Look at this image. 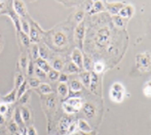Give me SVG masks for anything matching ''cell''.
I'll use <instances>...</instances> for the list:
<instances>
[{
  "label": "cell",
  "instance_id": "9",
  "mask_svg": "<svg viewBox=\"0 0 151 135\" xmlns=\"http://www.w3.org/2000/svg\"><path fill=\"white\" fill-rule=\"evenodd\" d=\"M17 100V90L15 88L1 98V101L6 104H12Z\"/></svg>",
  "mask_w": 151,
  "mask_h": 135
},
{
  "label": "cell",
  "instance_id": "10",
  "mask_svg": "<svg viewBox=\"0 0 151 135\" xmlns=\"http://www.w3.org/2000/svg\"><path fill=\"white\" fill-rule=\"evenodd\" d=\"M82 107H83L84 113L88 118H92L96 114V107H95L92 104L90 103V102L85 103Z\"/></svg>",
  "mask_w": 151,
  "mask_h": 135
},
{
  "label": "cell",
  "instance_id": "34",
  "mask_svg": "<svg viewBox=\"0 0 151 135\" xmlns=\"http://www.w3.org/2000/svg\"><path fill=\"white\" fill-rule=\"evenodd\" d=\"M103 9H104V5L103 4V3L101 1H98L94 2L91 11H92L93 13H97V12L103 11Z\"/></svg>",
  "mask_w": 151,
  "mask_h": 135
},
{
  "label": "cell",
  "instance_id": "36",
  "mask_svg": "<svg viewBox=\"0 0 151 135\" xmlns=\"http://www.w3.org/2000/svg\"><path fill=\"white\" fill-rule=\"evenodd\" d=\"M83 67H84L86 71L89 72L91 67V60L88 56L83 57Z\"/></svg>",
  "mask_w": 151,
  "mask_h": 135
},
{
  "label": "cell",
  "instance_id": "35",
  "mask_svg": "<svg viewBox=\"0 0 151 135\" xmlns=\"http://www.w3.org/2000/svg\"><path fill=\"white\" fill-rule=\"evenodd\" d=\"M45 105H46V107L49 109H54L55 107V105H56V102H55V98L54 97H52V96H50L47 98L46 100H45Z\"/></svg>",
  "mask_w": 151,
  "mask_h": 135
},
{
  "label": "cell",
  "instance_id": "53",
  "mask_svg": "<svg viewBox=\"0 0 151 135\" xmlns=\"http://www.w3.org/2000/svg\"><path fill=\"white\" fill-rule=\"evenodd\" d=\"M81 135H92L91 134V133H82L81 132Z\"/></svg>",
  "mask_w": 151,
  "mask_h": 135
},
{
  "label": "cell",
  "instance_id": "4",
  "mask_svg": "<svg viewBox=\"0 0 151 135\" xmlns=\"http://www.w3.org/2000/svg\"><path fill=\"white\" fill-rule=\"evenodd\" d=\"M13 9L19 17L25 18L27 14V9L25 3L22 1H14L12 2Z\"/></svg>",
  "mask_w": 151,
  "mask_h": 135
},
{
  "label": "cell",
  "instance_id": "49",
  "mask_svg": "<svg viewBox=\"0 0 151 135\" xmlns=\"http://www.w3.org/2000/svg\"><path fill=\"white\" fill-rule=\"evenodd\" d=\"M59 81L60 83H66L68 81V76L66 74H60V76H59Z\"/></svg>",
  "mask_w": 151,
  "mask_h": 135
},
{
  "label": "cell",
  "instance_id": "21",
  "mask_svg": "<svg viewBox=\"0 0 151 135\" xmlns=\"http://www.w3.org/2000/svg\"><path fill=\"white\" fill-rule=\"evenodd\" d=\"M57 91L59 94L62 97H65L68 96L69 93V89L67 84L65 83H60L58 85Z\"/></svg>",
  "mask_w": 151,
  "mask_h": 135
},
{
  "label": "cell",
  "instance_id": "54",
  "mask_svg": "<svg viewBox=\"0 0 151 135\" xmlns=\"http://www.w3.org/2000/svg\"><path fill=\"white\" fill-rule=\"evenodd\" d=\"M70 135H81V134L78 133H72V134H70Z\"/></svg>",
  "mask_w": 151,
  "mask_h": 135
},
{
  "label": "cell",
  "instance_id": "14",
  "mask_svg": "<svg viewBox=\"0 0 151 135\" xmlns=\"http://www.w3.org/2000/svg\"><path fill=\"white\" fill-rule=\"evenodd\" d=\"M134 9L132 6L130 5H128L123 6V7L121 9V11H119L118 15L123 19L126 18H130V16L132 15Z\"/></svg>",
  "mask_w": 151,
  "mask_h": 135
},
{
  "label": "cell",
  "instance_id": "46",
  "mask_svg": "<svg viewBox=\"0 0 151 135\" xmlns=\"http://www.w3.org/2000/svg\"><path fill=\"white\" fill-rule=\"evenodd\" d=\"M111 89L118 92H124V87L122 85L119 83H115L111 86Z\"/></svg>",
  "mask_w": 151,
  "mask_h": 135
},
{
  "label": "cell",
  "instance_id": "23",
  "mask_svg": "<svg viewBox=\"0 0 151 135\" xmlns=\"http://www.w3.org/2000/svg\"><path fill=\"white\" fill-rule=\"evenodd\" d=\"M38 88L39 90L41 92V93L43 94H50L52 92L51 87L46 83L41 84Z\"/></svg>",
  "mask_w": 151,
  "mask_h": 135
},
{
  "label": "cell",
  "instance_id": "2",
  "mask_svg": "<svg viewBox=\"0 0 151 135\" xmlns=\"http://www.w3.org/2000/svg\"><path fill=\"white\" fill-rule=\"evenodd\" d=\"M85 36V25L84 21L78 24L75 30V39L78 47L83 49V41Z\"/></svg>",
  "mask_w": 151,
  "mask_h": 135
},
{
  "label": "cell",
  "instance_id": "30",
  "mask_svg": "<svg viewBox=\"0 0 151 135\" xmlns=\"http://www.w3.org/2000/svg\"><path fill=\"white\" fill-rule=\"evenodd\" d=\"M47 76L51 81H57L58 80L60 76V72L54 70L53 69H51V71L47 73Z\"/></svg>",
  "mask_w": 151,
  "mask_h": 135
},
{
  "label": "cell",
  "instance_id": "44",
  "mask_svg": "<svg viewBox=\"0 0 151 135\" xmlns=\"http://www.w3.org/2000/svg\"><path fill=\"white\" fill-rule=\"evenodd\" d=\"M143 92L144 94L147 97H150L151 95V84H150V81H149V83H147L145 87H143Z\"/></svg>",
  "mask_w": 151,
  "mask_h": 135
},
{
  "label": "cell",
  "instance_id": "52",
  "mask_svg": "<svg viewBox=\"0 0 151 135\" xmlns=\"http://www.w3.org/2000/svg\"><path fill=\"white\" fill-rule=\"evenodd\" d=\"M5 6V3L3 1H0V12H1Z\"/></svg>",
  "mask_w": 151,
  "mask_h": 135
},
{
  "label": "cell",
  "instance_id": "28",
  "mask_svg": "<svg viewBox=\"0 0 151 135\" xmlns=\"http://www.w3.org/2000/svg\"><path fill=\"white\" fill-rule=\"evenodd\" d=\"M20 26H21V31L24 32L25 34L29 35L30 32V25L29 23L24 19H20Z\"/></svg>",
  "mask_w": 151,
  "mask_h": 135
},
{
  "label": "cell",
  "instance_id": "32",
  "mask_svg": "<svg viewBox=\"0 0 151 135\" xmlns=\"http://www.w3.org/2000/svg\"><path fill=\"white\" fill-rule=\"evenodd\" d=\"M27 84L32 88H37L41 84V81L37 78H31L29 79Z\"/></svg>",
  "mask_w": 151,
  "mask_h": 135
},
{
  "label": "cell",
  "instance_id": "15",
  "mask_svg": "<svg viewBox=\"0 0 151 135\" xmlns=\"http://www.w3.org/2000/svg\"><path fill=\"white\" fill-rule=\"evenodd\" d=\"M79 76L81 80V84H83L85 87L90 88V80H91V73L88 71H85L81 72Z\"/></svg>",
  "mask_w": 151,
  "mask_h": 135
},
{
  "label": "cell",
  "instance_id": "40",
  "mask_svg": "<svg viewBox=\"0 0 151 135\" xmlns=\"http://www.w3.org/2000/svg\"><path fill=\"white\" fill-rule=\"evenodd\" d=\"M39 57L46 60L48 58V52L44 47H39Z\"/></svg>",
  "mask_w": 151,
  "mask_h": 135
},
{
  "label": "cell",
  "instance_id": "19",
  "mask_svg": "<svg viewBox=\"0 0 151 135\" xmlns=\"http://www.w3.org/2000/svg\"><path fill=\"white\" fill-rule=\"evenodd\" d=\"M110 96H111V100L113 101L119 103V102H121L123 99L124 93L123 92H118V91H116L111 89Z\"/></svg>",
  "mask_w": 151,
  "mask_h": 135
},
{
  "label": "cell",
  "instance_id": "1",
  "mask_svg": "<svg viewBox=\"0 0 151 135\" xmlns=\"http://www.w3.org/2000/svg\"><path fill=\"white\" fill-rule=\"evenodd\" d=\"M110 32L108 28H103L97 32L96 38V43L98 47H106L110 39Z\"/></svg>",
  "mask_w": 151,
  "mask_h": 135
},
{
  "label": "cell",
  "instance_id": "22",
  "mask_svg": "<svg viewBox=\"0 0 151 135\" xmlns=\"http://www.w3.org/2000/svg\"><path fill=\"white\" fill-rule=\"evenodd\" d=\"M28 62H29V61H28L27 55L24 53H23L21 55L20 58H19V66H20L21 69L24 71H27Z\"/></svg>",
  "mask_w": 151,
  "mask_h": 135
},
{
  "label": "cell",
  "instance_id": "25",
  "mask_svg": "<svg viewBox=\"0 0 151 135\" xmlns=\"http://www.w3.org/2000/svg\"><path fill=\"white\" fill-rule=\"evenodd\" d=\"M25 78L24 75L21 73H17L16 74L15 76V80H14V88L16 90L18 89V87L24 83L25 81Z\"/></svg>",
  "mask_w": 151,
  "mask_h": 135
},
{
  "label": "cell",
  "instance_id": "16",
  "mask_svg": "<svg viewBox=\"0 0 151 135\" xmlns=\"http://www.w3.org/2000/svg\"><path fill=\"white\" fill-rule=\"evenodd\" d=\"M19 110H20V114L24 124L29 122V121L31 120V113L30 110L29 109V108L24 106V105H23V106L19 109Z\"/></svg>",
  "mask_w": 151,
  "mask_h": 135
},
{
  "label": "cell",
  "instance_id": "17",
  "mask_svg": "<svg viewBox=\"0 0 151 135\" xmlns=\"http://www.w3.org/2000/svg\"><path fill=\"white\" fill-rule=\"evenodd\" d=\"M78 126L82 133H91V131H92V129H91V127L90 126V125L88 124L86 121H85L83 119L78 120Z\"/></svg>",
  "mask_w": 151,
  "mask_h": 135
},
{
  "label": "cell",
  "instance_id": "56",
  "mask_svg": "<svg viewBox=\"0 0 151 135\" xmlns=\"http://www.w3.org/2000/svg\"><path fill=\"white\" fill-rule=\"evenodd\" d=\"M1 103V96H0V104Z\"/></svg>",
  "mask_w": 151,
  "mask_h": 135
},
{
  "label": "cell",
  "instance_id": "42",
  "mask_svg": "<svg viewBox=\"0 0 151 135\" xmlns=\"http://www.w3.org/2000/svg\"><path fill=\"white\" fill-rule=\"evenodd\" d=\"M84 16V12L83 11H79L75 13L74 16V19L78 24H80L83 21V18Z\"/></svg>",
  "mask_w": 151,
  "mask_h": 135
},
{
  "label": "cell",
  "instance_id": "24",
  "mask_svg": "<svg viewBox=\"0 0 151 135\" xmlns=\"http://www.w3.org/2000/svg\"><path fill=\"white\" fill-rule=\"evenodd\" d=\"M19 38H20V40L22 43V44L24 45L25 47H29L30 45V38H29V35L25 34L24 32H23L22 31L19 32Z\"/></svg>",
  "mask_w": 151,
  "mask_h": 135
},
{
  "label": "cell",
  "instance_id": "27",
  "mask_svg": "<svg viewBox=\"0 0 151 135\" xmlns=\"http://www.w3.org/2000/svg\"><path fill=\"white\" fill-rule=\"evenodd\" d=\"M70 87L71 91L73 92H78L82 89L81 82L77 80H73L71 81Z\"/></svg>",
  "mask_w": 151,
  "mask_h": 135
},
{
  "label": "cell",
  "instance_id": "48",
  "mask_svg": "<svg viewBox=\"0 0 151 135\" xmlns=\"http://www.w3.org/2000/svg\"><path fill=\"white\" fill-rule=\"evenodd\" d=\"M27 135H38L37 130L33 126H29L27 129Z\"/></svg>",
  "mask_w": 151,
  "mask_h": 135
},
{
  "label": "cell",
  "instance_id": "7",
  "mask_svg": "<svg viewBox=\"0 0 151 135\" xmlns=\"http://www.w3.org/2000/svg\"><path fill=\"white\" fill-rule=\"evenodd\" d=\"M137 64L140 68L147 69L150 66V56L147 54H140L137 56Z\"/></svg>",
  "mask_w": 151,
  "mask_h": 135
},
{
  "label": "cell",
  "instance_id": "47",
  "mask_svg": "<svg viewBox=\"0 0 151 135\" xmlns=\"http://www.w3.org/2000/svg\"><path fill=\"white\" fill-rule=\"evenodd\" d=\"M8 127H9V131L12 133H16L18 131V130H19L18 126H17V124L14 122H14H12L10 124Z\"/></svg>",
  "mask_w": 151,
  "mask_h": 135
},
{
  "label": "cell",
  "instance_id": "3",
  "mask_svg": "<svg viewBox=\"0 0 151 135\" xmlns=\"http://www.w3.org/2000/svg\"><path fill=\"white\" fill-rule=\"evenodd\" d=\"M1 14H6L8 15L11 19H12V21L14 23V25L15 26V28L16 29V31H18V32L21 31V26H20V19H19V17L17 15V14L14 12V9H10L9 8L8 9H6L5 11V12H1L0 13V15Z\"/></svg>",
  "mask_w": 151,
  "mask_h": 135
},
{
  "label": "cell",
  "instance_id": "29",
  "mask_svg": "<svg viewBox=\"0 0 151 135\" xmlns=\"http://www.w3.org/2000/svg\"><path fill=\"white\" fill-rule=\"evenodd\" d=\"M52 69L55 71H57L60 72L63 69L64 67V63L61 59L60 58H57L55 59L53 61V64H52Z\"/></svg>",
  "mask_w": 151,
  "mask_h": 135
},
{
  "label": "cell",
  "instance_id": "50",
  "mask_svg": "<svg viewBox=\"0 0 151 135\" xmlns=\"http://www.w3.org/2000/svg\"><path fill=\"white\" fill-rule=\"evenodd\" d=\"M75 129H76V124H75V123H72L71 124V126H70V127H69V129H68V130L67 131L66 134L68 135H70L72 133H75Z\"/></svg>",
  "mask_w": 151,
  "mask_h": 135
},
{
  "label": "cell",
  "instance_id": "13",
  "mask_svg": "<svg viewBox=\"0 0 151 135\" xmlns=\"http://www.w3.org/2000/svg\"><path fill=\"white\" fill-rule=\"evenodd\" d=\"M65 103H66L69 105H70L71 107L75 109V110L77 111L81 109V108L83 107V105H82V101L79 98H69L66 101H64Z\"/></svg>",
  "mask_w": 151,
  "mask_h": 135
},
{
  "label": "cell",
  "instance_id": "45",
  "mask_svg": "<svg viewBox=\"0 0 151 135\" xmlns=\"http://www.w3.org/2000/svg\"><path fill=\"white\" fill-rule=\"evenodd\" d=\"M9 111V106L8 104H6L5 103L1 102L0 104V114L2 115H5L7 114Z\"/></svg>",
  "mask_w": 151,
  "mask_h": 135
},
{
  "label": "cell",
  "instance_id": "39",
  "mask_svg": "<svg viewBox=\"0 0 151 135\" xmlns=\"http://www.w3.org/2000/svg\"><path fill=\"white\" fill-rule=\"evenodd\" d=\"M68 71L70 72V73H77L78 71H79V68H78L76 65H75L73 62H70V64L68 65Z\"/></svg>",
  "mask_w": 151,
  "mask_h": 135
},
{
  "label": "cell",
  "instance_id": "33",
  "mask_svg": "<svg viewBox=\"0 0 151 135\" xmlns=\"http://www.w3.org/2000/svg\"><path fill=\"white\" fill-rule=\"evenodd\" d=\"M35 73L39 80H45L47 78V73L38 67H35Z\"/></svg>",
  "mask_w": 151,
  "mask_h": 135
},
{
  "label": "cell",
  "instance_id": "12",
  "mask_svg": "<svg viewBox=\"0 0 151 135\" xmlns=\"http://www.w3.org/2000/svg\"><path fill=\"white\" fill-rule=\"evenodd\" d=\"M35 61L36 64H37V67L42 69V71H44L45 73L47 74L51 71V66L47 60H44V59L39 57L37 60H35Z\"/></svg>",
  "mask_w": 151,
  "mask_h": 135
},
{
  "label": "cell",
  "instance_id": "20",
  "mask_svg": "<svg viewBox=\"0 0 151 135\" xmlns=\"http://www.w3.org/2000/svg\"><path fill=\"white\" fill-rule=\"evenodd\" d=\"M98 83H99V77H98L97 74H96V72H91L90 84V89L92 91H96Z\"/></svg>",
  "mask_w": 151,
  "mask_h": 135
},
{
  "label": "cell",
  "instance_id": "11",
  "mask_svg": "<svg viewBox=\"0 0 151 135\" xmlns=\"http://www.w3.org/2000/svg\"><path fill=\"white\" fill-rule=\"evenodd\" d=\"M123 4L121 3H108L107 9L111 14L114 15H118L121 9L123 7Z\"/></svg>",
  "mask_w": 151,
  "mask_h": 135
},
{
  "label": "cell",
  "instance_id": "31",
  "mask_svg": "<svg viewBox=\"0 0 151 135\" xmlns=\"http://www.w3.org/2000/svg\"><path fill=\"white\" fill-rule=\"evenodd\" d=\"M31 57L32 60H37L39 58V47L37 44H32L31 47Z\"/></svg>",
  "mask_w": 151,
  "mask_h": 135
},
{
  "label": "cell",
  "instance_id": "5",
  "mask_svg": "<svg viewBox=\"0 0 151 135\" xmlns=\"http://www.w3.org/2000/svg\"><path fill=\"white\" fill-rule=\"evenodd\" d=\"M71 57L72 62L76 65L79 69L83 67V56L80 49L78 48L75 49L72 52Z\"/></svg>",
  "mask_w": 151,
  "mask_h": 135
},
{
  "label": "cell",
  "instance_id": "18",
  "mask_svg": "<svg viewBox=\"0 0 151 135\" xmlns=\"http://www.w3.org/2000/svg\"><path fill=\"white\" fill-rule=\"evenodd\" d=\"M29 38H30L31 42L33 43V44H36L39 41V33L38 31L36 29L35 27H30V32L29 34Z\"/></svg>",
  "mask_w": 151,
  "mask_h": 135
},
{
  "label": "cell",
  "instance_id": "55",
  "mask_svg": "<svg viewBox=\"0 0 151 135\" xmlns=\"http://www.w3.org/2000/svg\"><path fill=\"white\" fill-rule=\"evenodd\" d=\"M1 41L0 40V51H1Z\"/></svg>",
  "mask_w": 151,
  "mask_h": 135
},
{
  "label": "cell",
  "instance_id": "6",
  "mask_svg": "<svg viewBox=\"0 0 151 135\" xmlns=\"http://www.w3.org/2000/svg\"><path fill=\"white\" fill-rule=\"evenodd\" d=\"M53 41L55 45L58 47H62L67 44L68 39L62 32H57L54 36Z\"/></svg>",
  "mask_w": 151,
  "mask_h": 135
},
{
  "label": "cell",
  "instance_id": "26",
  "mask_svg": "<svg viewBox=\"0 0 151 135\" xmlns=\"http://www.w3.org/2000/svg\"><path fill=\"white\" fill-rule=\"evenodd\" d=\"M27 81L25 80L24 83H23L20 86L18 87L17 89V100H19L23 94H24L26 91H27Z\"/></svg>",
  "mask_w": 151,
  "mask_h": 135
},
{
  "label": "cell",
  "instance_id": "38",
  "mask_svg": "<svg viewBox=\"0 0 151 135\" xmlns=\"http://www.w3.org/2000/svg\"><path fill=\"white\" fill-rule=\"evenodd\" d=\"M113 21L115 25L119 27H122L124 25V20L122 18H121L119 15L113 16Z\"/></svg>",
  "mask_w": 151,
  "mask_h": 135
},
{
  "label": "cell",
  "instance_id": "51",
  "mask_svg": "<svg viewBox=\"0 0 151 135\" xmlns=\"http://www.w3.org/2000/svg\"><path fill=\"white\" fill-rule=\"evenodd\" d=\"M5 122V118L4 115H2L0 114V126L4 124Z\"/></svg>",
  "mask_w": 151,
  "mask_h": 135
},
{
  "label": "cell",
  "instance_id": "43",
  "mask_svg": "<svg viewBox=\"0 0 151 135\" xmlns=\"http://www.w3.org/2000/svg\"><path fill=\"white\" fill-rule=\"evenodd\" d=\"M104 67V64L101 61H98L94 65V72L96 74L101 73V72L103 71Z\"/></svg>",
  "mask_w": 151,
  "mask_h": 135
},
{
  "label": "cell",
  "instance_id": "8",
  "mask_svg": "<svg viewBox=\"0 0 151 135\" xmlns=\"http://www.w3.org/2000/svg\"><path fill=\"white\" fill-rule=\"evenodd\" d=\"M72 123H73V120L70 117L67 116L62 117L60 123H59V129H60V133L62 134H66L69 127Z\"/></svg>",
  "mask_w": 151,
  "mask_h": 135
},
{
  "label": "cell",
  "instance_id": "41",
  "mask_svg": "<svg viewBox=\"0 0 151 135\" xmlns=\"http://www.w3.org/2000/svg\"><path fill=\"white\" fill-rule=\"evenodd\" d=\"M35 65L33 64V61H32V60L30 59L29 60L28 62V65H27V74L29 76H32L34 74L35 72Z\"/></svg>",
  "mask_w": 151,
  "mask_h": 135
},
{
  "label": "cell",
  "instance_id": "37",
  "mask_svg": "<svg viewBox=\"0 0 151 135\" xmlns=\"http://www.w3.org/2000/svg\"><path fill=\"white\" fill-rule=\"evenodd\" d=\"M30 96H31V93L29 91H27L20 98H19V103L22 105L26 104L28 102L29 98H30Z\"/></svg>",
  "mask_w": 151,
  "mask_h": 135
}]
</instances>
